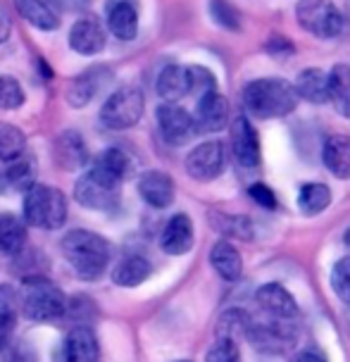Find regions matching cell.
Listing matches in <instances>:
<instances>
[{
	"mask_svg": "<svg viewBox=\"0 0 350 362\" xmlns=\"http://www.w3.org/2000/svg\"><path fill=\"white\" fill-rule=\"evenodd\" d=\"M255 300L262 313H267L272 320L291 322L301 315L296 298L281 286V284H264V286H260V291L255 293Z\"/></svg>",
	"mask_w": 350,
	"mask_h": 362,
	"instance_id": "8fae6325",
	"label": "cell"
},
{
	"mask_svg": "<svg viewBox=\"0 0 350 362\" xmlns=\"http://www.w3.org/2000/svg\"><path fill=\"white\" fill-rule=\"evenodd\" d=\"M158 127L162 139L170 146H184L186 141L196 134V124H193V115L186 112L181 105L174 103H162L158 107Z\"/></svg>",
	"mask_w": 350,
	"mask_h": 362,
	"instance_id": "9c48e42d",
	"label": "cell"
},
{
	"mask_svg": "<svg viewBox=\"0 0 350 362\" xmlns=\"http://www.w3.org/2000/svg\"><path fill=\"white\" fill-rule=\"evenodd\" d=\"M10 31H12V22L8 17V12L0 8V43H5L10 38Z\"/></svg>",
	"mask_w": 350,
	"mask_h": 362,
	"instance_id": "f6af8a7d",
	"label": "cell"
},
{
	"mask_svg": "<svg viewBox=\"0 0 350 362\" xmlns=\"http://www.w3.org/2000/svg\"><path fill=\"white\" fill-rule=\"evenodd\" d=\"M17 303L22 308V315L34 322L57 320L67 310V300H64L60 286L45 276H27L17 296Z\"/></svg>",
	"mask_w": 350,
	"mask_h": 362,
	"instance_id": "3957f363",
	"label": "cell"
},
{
	"mask_svg": "<svg viewBox=\"0 0 350 362\" xmlns=\"http://www.w3.org/2000/svg\"><path fill=\"white\" fill-rule=\"evenodd\" d=\"M91 0H55L57 8H62L64 12H81L88 8Z\"/></svg>",
	"mask_w": 350,
	"mask_h": 362,
	"instance_id": "ee69618b",
	"label": "cell"
},
{
	"mask_svg": "<svg viewBox=\"0 0 350 362\" xmlns=\"http://www.w3.org/2000/svg\"><path fill=\"white\" fill-rule=\"evenodd\" d=\"M151 272H153V267H151V262H148L146 257L129 255L115 267L112 281L117 284V286L134 288V286H139V284H144L148 276H151Z\"/></svg>",
	"mask_w": 350,
	"mask_h": 362,
	"instance_id": "484cf974",
	"label": "cell"
},
{
	"mask_svg": "<svg viewBox=\"0 0 350 362\" xmlns=\"http://www.w3.org/2000/svg\"><path fill=\"white\" fill-rule=\"evenodd\" d=\"M296 19L308 34L317 38H336L343 31L341 10L332 0H301L296 8Z\"/></svg>",
	"mask_w": 350,
	"mask_h": 362,
	"instance_id": "5b68a950",
	"label": "cell"
},
{
	"mask_svg": "<svg viewBox=\"0 0 350 362\" xmlns=\"http://www.w3.org/2000/svg\"><path fill=\"white\" fill-rule=\"evenodd\" d=\"M36 186V163L31 155H19L17 160L0 172V193L3 191H29Z\"/></svg>",
	"mask_w": 350,
	"mask_h": 362,
	"instance_id": "ac0fdd59",
	"label": "cell"
},
{
	"mask_svg": "<svg viewBox=\"0 0 350 362\" xmlns=\"http://www.w3.org/2000/svg\"><path fill=\"white\" fill-rule=\"evenodd\" d=\"M139 193L151 208H170L174 200V181L167 172L151 170L139 177Z\"/></svg>",
	"mask_w": 350,
	"mask_h": 362,
	"instance_id": "2e32d148",
	"label": "cell"
},
{
	"mask_svg": "<svg viewBox=\"0 0 350 362\" xmlns=\"http://www.w3.org/2000/svg\"><path fill=\"white\" fill-rule=\"evenodd\" d=\"M160 245L167 255H184L193 248V222L189 215H174L162 229Z\"/></svg>",
	"mask_w": 350,
	"mask_h": 362,
	"instance_id": "e0dca14e",
	"label": "cell"
},
{
	"mask_svg": "<svg viewBox=\"0 0 350 362\" xmlns=\"http://www.w3.org/2000/svg\"><path fill=\"white\" fill-rule=\"evenodd\" d=\"M62 253L83 281H93L110 262V245L88 229H74L62 238Z\"/></svg>",
	"mask_w": 350,
	"mask_h": 362,
	"instance_id": "7a4b0ae2",
	"label": "cell"
},
{
	"mask_svg": "<svg viewBox=\"0 0 350 362\" xmlns=\"http://www.w3.org/2000/svg\"><path fill=\"white\" fill-rule=\"evenodd\" d=\"M329 205H332V189L327 184H305L298 191V210L303 215H322Z\"/></svg>",
	"mask_w": 350,
	"mask_h": 362,
	"instance_id": "f546056e",
	"label": "cell"
},
{
	"mask_svg": "<svg viewBox=\"0 0 350 362\" xmlns=\"http://www.w3.org/2000/svg\"><path fill=\"white\" fill-rule=\"evenodd\" d=\"M186 72H189V93H196L198 98H203V95L217 90V79L207 67L193 64V67H186Z\"/></svg>",
	"mask_w": 350,
	"mask_h": 362,
	"instance_id": "836d02e7",
	"label": "cell"
},
{
	"mask_svg": "<svg viewBox=\"0 0 350 362\" xmlns=\"http://www.w3.org/2000/svg\"><path fill=\"white\" fill-rule=\"evenodd\" d=\"M107 29L119 41H134L139 36V0H107Z\"/></svg>",
	"mask_w": 350,
	"mask_h": 362,
	"instance_id": "7c38bea8",
	"label": "cell"
},
{
	"mask_svg": "<svg viewBox=\"0 0 350 362\" xmlns=\"http://www.w3.org/2000/svg\"><path fill=\"white\" fill-rule=\"evenodd\" d=\"M24 148H27V136L22 129L0 124V160L3 163H12L19 155H24Z\"/></svg>",
	"mask_w": 350,
	"mask_h": 362,
	"instance_id": "4dcf8cb0",
	"label": "cell"
},
{
	"mask_svg": "<svg viewBox=\"0 0 350 362\" xmlns=\"http://www.w3.org/2000/svg\"><path fill=\"white\" fill-rule=\"evenodd\" d=\"M291 362H329L327 355H324L322 351H315V348H308V351H301L296 353V358Z\"/></svg>",
	"mask_w": 350,
	"mask_h": 362,
	"instance_id": "7bdbcfd3",
	"label": "cell"
},
{
	"mask_svg": "<svg viewBox=\"0 0 350 362\" xmlns=\"http://www.w3.org/2000/svg\"><path fill=\"white\" fill-rule=\"evenodd\" d=\"M179 362H189V360H179Z\"/></svg>",
	"mask_w": 350,
	"mask_h": 362,
	"instance_id": "7dc6e473",
	"label": "cell"
},
{
	"mask_svg": "<svg viewBox=\"0 0 350 362\" xmlns=\"http://www.w3.org/2000/svg\"><path fill=\"white\" fill-rule=\"evenodd\" d=\"M27 241V229H24L22 219L5 212L0 215V253L5 255H19Z\"/></svg>",
	"mask_w": 350,
	"mask_h": 362,
	"instance_id": "f1b7e54d",
	"label": "cell"
},
{
	"mask_svg": "<svg viewBox=\"0 0 350 362\" xmlns=\"http://www.w3.org/2000/svg\"><path fill=\"white\" fill-rule=\"evenodd\" d=\"M158 93L165 103H177L189 93V72L181 64H167L158 76Z\"/></svg>",
	"mask_w": 350,
	"mask_h": 362,
	"instance_id": "cb8c5ba5",
	"label": "cell"
},
{
	"mask_svg": "<svg viewBox=\"0 0 350 362\" xmlns=\"http://www.w3.org/2000/svg\"><path fill=\"white\" fill-rule=\"evenodd\" d=\"M226 119H229V103L222 93H207L203 98H198L196 115H193V124L196 132L203 134H215L222 132Z\"/></svg>",
	"mask_w": 350,
	"mask_h": 362,
	"instance_id": "5bb4252c",
	"label": "cell"
},
{
	"mask_svg": "<svg viewBox=\"0 0 350 362\" xmlns=\"http://www.w3.org/2000/svg\"><path fill=\"white\" fill-rule=\"evenodd\" d=\"M210 17L215 19V24H219L222 29L238 31L241 29V15L233 8L229 0H210Z\"/></svg>",
	"mask_w": 350,
	"mask_h": 362,
	"instance_id": "e575fe53",
	"label": "cell"
},
{
	"mask_svg": "<svg viewBox=\"0 0 350 362\" xmlns=\"http://www.w3.org/2000/svg\"><path fill=\"white\" fill-rule=\"evenodd\" d=\"M205 362H241V353H238L236 341L219 339L217 344L210 348Z\"/></svg>",
	"mask_w": 350,
	"mask_h": 362,
	"instance_id": "f35d334b",
	"label": "cell"
},
{
	"mask_svg": "<svg viewBox=\"0 0 350 362\" xmlns=\"http://www.w3.org/2000/svg\"><path fill=\"white\" fill-rule=\"evenodd\" d=\"M231 151L241 167L260 165V139H257V132L245 117L233 119L231 124Z\"/></svg>",
	"mask_w": 350,
	"mask_h": 362,
	"instance_id": "4fadbf2b",
	"label": "cell"
},
{
	"mask_svg": "<svg viewBox=\"0 0 350 362\" xmlns=\"http://www.w3.org/2000/svg\"><path fill=\"white\" fill-rule=\"evenodd\" d=\"M226 153L222 141H203L186 158V172L198 181H212L224 172Z\"/></svg>",
	"mask_w": 350,
	"mask_h": 362,
	"instance_id": "ba28073f",
	"label": "cell"
},
{
	"mask_svg": "<svg viewBox=\"0 0 350 362\" xmlns=\"http://www.w3.org/2000/svg\"><path fill=\"white\" fill-rule=\"evenodd\" d=\"M322 160L327 170L339 179H350V136L334 134L324 141Z\"/></svg>",
	"mask_w": 350,
	"mask_h": 362,
	"instance_id": "ffe728a7",
	"label": "cell"
},
{
	"mask_svg": "<svg viewBox=\"0 0 350 362\" xmlns=\"http://www.w3.org/2000/svg\"><path fill=\"white\" fill-rule=\"evenodd\" d=\"M332 288L339 296V300H343L346 305H350V257H341L332 269Z\"/></svg>",
	"mask_w": 350,
	"mask_h": 362,
	"instance_id": "74e56055",
	"label": "cell"
},
{
	"mask_svg": "<svg viewBox=\"0 0 350 362\" xmlns=\"http://www.w3.org/2000/svg\"><path fill=\"white\" fill-rule=\"evenodd\" d=\"M67 362H100V346L95 334L88 327H76L64 341Z\"/></svg>",
	"mask_w": 350,
	"mask_h": 362,
	"instance_id": "d6986e66",
	"label": "cell"
},
{
	"mask_svg": "<svg viewBox=\"0 0 350 362\" xmlns=\"http://www.w3.org/2000/svg\"><path fill=\"white\" fill-rule=\"evenodd\" d=\"M15 325H17V317L15 313H5L0 315V351L8 346L12 332H15Z\"/></svg>",
	"mask_w": 350,
	"mask_h": 362,
	"instance_id": "60d3db41",
	"label": "cell"
},
{
	"mask_svg": "<svg viewBox=\"0 0 350 362\" xmlns=\"http://www.w3.org/2000/svg\"><path fill=\"white\" fill-rule=\"evenodd\" d=\"M243 105L257 119H274L286 117L298 105V93L293 83L286 79H267L250 81L243 90Z\"/></svg>",
	"mask_w": 350,
	"mask_h": 362,
	"instance_id": "6da1fadb",
	"label": "cell"
},
{
	"mask_svg": "<svg viewBox=\"0 0 350 362\" xmlns=\"http://www.w3.org/2000/svg\"><path fill=\"white\" fill-rule=\"evenodd\" d=\"M91 170L103 174V177L115 181V184H122L129 177V172H132V160L119 148H107L105 153H100V158L95 160Z\"/></svg>",
	"mask_w": 350,
	"mask_h": 362,
	"instance_id": "d4e9b609",
	"label": "cell"
},
{
	"mask_svg": "<svg viewBox=\"0 0 350 362\" xmlns=\"http://www.w3.org/2000/svg\"><path fill=\"white\" fill-rule=\"evenodd\" d=\"M144 93L136 86H124L115 90L100 107V122L112 132H122V129H132L144 115Z\"/></svg>",
	"mask_w": 350,
	"mask_h": 362,
	"instance_id": "8992f818",
	"label": "cell"
},
{
	"mask_svg": "<svg viewBox=\"0 0 350 362\" xmlns=\"http://www.w3.org/2000/svg\"><path fill=\"white\" fill-rule=\"evenodd\" d=\"M15 10L27 19L31 27L41 31H55L57 24H60V17L43 0H15Z\"/></svg>",
	"mask_w": 350,
	"mask_h": 362,
	"instance_id": "83f0119b",
	"label": "cell"
},
{
	"mask_svg": "<svg viewBox=\"0 0 350 362\" xmlns=\"http://www.w3.org/2000/svg\"><path fill=\"white\" fill-rule=\"evenodd\" d=\"M95 95V81L93 74H83L79 79L72 81V86L67 90V100L72 107H86V103Z\"/></svg>",
	"mask_w": 350,
	"mask_h": 362,
	"instance_id": "d590c367",
	"label": "cell"
},
{
	"mask_svg": "<svg viewBox=\"0 0 350 362\" xmlns=\"http://www.w3.org/2000/svg\"><path fill=\"white\" fill-rule=\"evenodd\" d=\"M248 327H250L248 313H243V310H226L222 320H219V339L236 341L238 336L248 334Z\"/></svg>",
	"mask_w": 350,
	"mask_h": 362,
	"instance_id": "1f68e13d",
	"label": "cell"
},
{
	"mask_svg": "<svg viewBox=\"0 0 350 362\" xmlns=\"http://www.w3.org/2000/svg\"><path fill=\"white\" fill-rule=\"evenodd\" d=\"M248 341L257 351L262 353H284L293 346V332L286 322H279V320H272V322H262V325H252L248 327Z\"/></svg>",
	"mask_w": 350,
	"mask_h": 362,
	"instance_id": "30bf717a",
	"label": "cell"
},
{
	"mask_svg": "<svg viewBox=\"0 0 350 362\" xmlns=\"http://www.w3.org/2000/svg\"><path fill=\"white\" fill-rule=\"evenodd\" d=\"M55 160L64 170H79L88 163V151L76 132H64L55 141Z\"/></svg>",
	"mask_w": 350,
	"mask_h": 362,
	"instance_id": "603a6c76",
	"label": "cell"
},
{
	"mask_svg": "<svg viewBox=\"0 0 350 362\" xmlns=\"http://www.w3.org/2000/svg\"><path fill=\"white\" fill-rule=\"evenodd\" d=\"M24 105V90L15 76H0V107L17 110Z\"/></svg>",
	"mask_w": 350,
	"mask_h": 362,
	"instance_id": "8d00e7d4",
	"label": "cell"
},
{
	"mask_svg": "<svg viewBox=\"0 0 350 362\" xmlns=\"http://www.w3.org/2000/svg\"><path fill=\"white\" fill-rule=\"evenodd\" d=\"M212 226L217 231H222L224 236H233V238H243V241H250L252 238V226L248 217H238V215H212Z\"/></svg>",
	"mask_w": 350,
	"mask_h": 362,
	"instance_id": "d6a6232c",
	"label": "cell"
},
{
	"mask_svg": "<svg viewBox=\"0 0 350 362\" xmlns=\"http://www.w3.org/2000/svg\"><path fill=\"white\" fill-rule=\"evenodd\" d=\"M119 186L122 184H115V181L105 179L103 174L88 170L76 181L74 198L88 210H112L117 200H119Z\"/></svg>",
	"mask_w": 350,
	"mask_h": 362,
	"instance_id": "52a82bcc",
	"label": "cell"
},
{
	"mask_svg": "<svg viewBox=\"0 0 350 362\" xmlns=\"http://www.w3.org/2000/svg\"><path fill=\"white\" fill-rule=\"evenodd\" d=\"M293 88L301 98H305L308 103H315V105L329 103V72L317 69V67L303 69V72L298 74Z\"/></svg>",
	"mask_w": 350,
	"mask_h": 362,
	"instance_id": "44dd1931",
	"label": "cell"
},
{
	"mask_svg": "<svg viewBox=\"0 0 350 362\" xmlns=\"http://www.w3.org/2000/svg\"><path fill=\"white\" fill-rule=\"evenodd\" d=\"M17 310V293L12 286H0V315L15 313Z\"/></svg>",
	"mask_w": 350,
	"mask_h": 362,
	"instance_id": "b9f144b4",
	"label": "cell"
},
{
	"mask_svg": "<svg viewBox=\"0 0 350 362\" xmlns=\"http://www.w3.org/2000/svg\"><path fill=\"white\" fill-rule=\"evenodd\" d=\"M210 262H212V269H215L224 281L241 279V274H243L241 253H238L236 245H231L229 241H217L212 245Z\"/></svg>",
	"mask_w": 350,
	"mask_h": 362,
	"instance_id": "7402d4cb",
	"label": "cell"
},
{
	"mask_svg": "<svg viewBox=\"0 0 350 362\" xmlns=\"http://www.w3.org/2000/svg\"><path fill=\"white\" fill-rule=\"evenodd\" d=\"M248 196L255 200L260 208H267V210H274L276 208V196H274V191L269 189V186H264V184H252L250 189H248Z\"/></svg>",
	"mask_w": 350,
	"mask_h": 362,
	"instance_id": "ab89813d",
	"label": "cell"
},
{
	"mask_svg": "<svg viewBox=\"0 0 350 362\" xmlns=\"http://www.w3.org/2000/svg\"><path fill=\"white\" fill-rule=\"evenodd\" d=\"M329 103H334L336 112L350 119V67L336 64L329 72Z\"/></svg>",
	"mask_w": 350,
	"mask_h": 362,
	"instance_id": "4316f807",
	"label": "cell"
},
{
	"mask_svg": "<svg viewBox=\"0 0 350 362\" xmlns=\"http://www.w3.org/2000/svg\"><path fill=\"white\" fill-rule=\"evenodd\" d=\"M343 238H346V245H348V248H350V229L346 231V236H343Z\"/></svg>",
	"mask_w": 350,
	"mask_h": 362,
	"instance_id": "bcb514c9",
	"label": "cell"
},
{
	"mask_svg": "<svg viewBox=\"0 0 350 362\" xmlns=\"http://www.w3.org/2000/svg\"><path fill=\"white\" fill-rule=\"evenodd\" d=\"M69 48L79 55H98L105 48V31L93 17H81L69 29Z\"/></svg>",
	"mask_w": 350,
	"mask_h": 362,
	"instance_id": "9a60e30c",
	"label": "cell"
},
{
	"mask_svg": "<svg viewBox=\"0 0 350 362\" xmlns=\"http://www.w3.org/2000/svg\"><path fill=\"white\" fill-rule=\"evenodd\" d=\"M24 219L27 224L41 226V229H60L67 219V200L62 191L43 184L29 189L24 198Z\"/></svg>",
	"mask_w": 350,
	"mask_h": 362,
	"instance_id": "277c9868",
	"label": "cell"
}]
</instances>
